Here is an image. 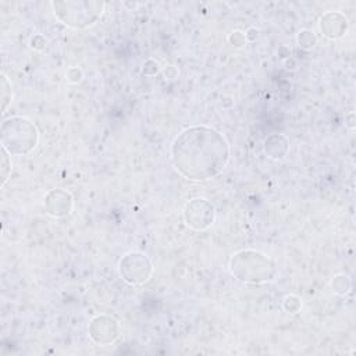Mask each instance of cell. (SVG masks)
<instances>
[{"mask_svg":"<svg viewBox=\"0 0 356 356\" xmlns=\"http://www.w3.org/2000/svg\"><path fill=\"white\" fill-rule=\"evenodd\" d=\"M171 160L174 168L186 179L206 181L225 168L229 160V145L214 128L189 127L172 142Z\"/></svg>","mask_w":356,"mask_h":356,"instance_id":"cell-1","label":"cell"},{"mask_svg":"<svg viewBox=\"0 0 356 356\" xmlns=\"http://www.w3.org/2000/svg\"><path fill=\"white\" fill-rule=\"evenodd\" d=\"M229 270L236 280L249 284L268 282L277 275L273 260L256 250H241L235 253L231 259Z\"/></svg>","mask_w":356,"mask_h":356,"instance_id":"cell-2","label":"cell"},{"mask_svg":"<svg viewBox=\"0 0 356 356\" xmlns=\"http://www.w3.org/2000/svg\"><path fill=\"white\" fill-rule=\"evenodd\" d=\"M39 139L36 127L26 118L13 117L1 124V147L10 154H28Z\"/></svg>","mask_w":356,"mask_h":356,"instance_id":"cell-3","label":"cell"},{"mask_svg":"<svg viewBox=\"0 0 356 356\" xmlns=\"http://www.w3.org/2000/svg\"><path fill=\"white\" fill-rule=\"evenodd\" d=\"M54 15L67 26L83 29L93 25L104 13V1H53Z\"/></svg>","mask_w":356,"mask_h":356,"instance_id":"cell-4","label":"cell"},{"mask_svg":"<svg viewBox=\"0 0 356 356\" xmlns=\"http://www.w3.org/2000/svg\"><path fill=\"white\" fill-rule=\"evenodd\" d=\"M118 271L124 281L131 285H139L149 281L153 273V266L146 254L131 252L121 259Z\"/></svg>","mask_w":356,"mask_h":356,"instance_id":"cell-5","label":"cell"},{"mask_svg":"<svg viewBox=\"0 0 356 356\" xmlns=\"http://www.w3.org/2000/svg\"><path fill=\"white\" fill-rule=\"evenodd\" d=\"M184 218L188 227L203 231L214 221V206L204 197L192 199L184 209Z\"/></svg>","mask_w":356,"mask_h":356,"instance_id":"cell-6","label":"cell"},{"mask_svg":"<svg viewBox=\"0 0 356 356\" xmlns=\"http://www.w3.org/2000/svg\"><path fill=\"white\" fill-rule=\"evenodd\" d=\"M89 335L95 343L99 346H106L118 338L120 325L108 316H96L89 324Z\"/></svg>","mask_w":356,"mask_h":356,"instance_id":"cell-7","label":"cell"},{"mask_svg":"<svg viewBox=\"0 0 356 356\" xmlns=\"http://www.w3.org/2000/svg\"><path fill=\"white\" fill-rule=\"evenodd\" d=\"M44 207L47 214L53 217H63L72 210V196L63 189H53L44 197Z\"/></svg>","mask_w":356,"mask_h":356,"instance_id":"cell-8","label":"cell"},{"mask_svg":"<svg viewBox=\"0 0 356 356\" xmlns=\"http://www.w3.org/2000/svg\"><path fill=\"white\" fill-rule=\"evenodd\" d=\"M348 18L339 11H328L320 18V29L324 36L330 39H338L348 31Z\"/></svg>","mask_w":356,"mask_h":356,"instance_id":"cell-9","label":"cell"},{"mask_svg":"<svg viewBox=\"0 0 356 356\" xmlns=\"http://www.w3.org/2000/svg\"><path fill=\"white\" fill-rule=\"evenodd\" d=\"M331 285H332V289H334L337 293H339V295H345V293H348L349 289H350V281H349V278H348L346 275H343V274L335 275Z\"/></svg>","mask_w":356,"mask_h":356,"instance_id":"cell-10","label":"cell"},{"mask_svg":"<svg viewBox=\"0 0 356 356\" xmlns=\"http://www.w3.org/2000/svg\"><path fill=\"white\" fill-rule=\"evenodd\" d=\"M13 99V92H11V85L7 79L6 75H1V102H3V108L1 113H6L8 104L11 103Z\"/></svg>","mask_w":356,"mask_h":356,"instance_id":"cell-11","label":"cell"},{"mask_svg":"<svg viewBox=\"0 0 356 356\" xmlns=\"http://www.w3.org/2000/svg\"><path fill=\"white\" fill-rule=\"evenodd\" d=\"M316 40H317L316 35H314L312 31H307V29L300 31L299 35H298V43H299V46L303 47V49H310V47H313V46L316 44Z\"/></svg>","mask_w":356,"mask_h":356,"instance_id":"cell-12","label":"cell"},{"mask_svg":"<svg viewBox=\"0 0 356 356\" xmlns=\"http://www.w3.org/2000/svg\"><path fill=\"white\" fill-rule=\"evenodd\" d=\"M8 154L10 153L1 147V186L6 185L8 175L11 172V161H10Z\"/></svg>","mask_w":356,"mask_h":356,"instance_id":"cell-13","label":"cell"},{"mask_svg":"<svg viewBox=\"0 0 356 356\" xmlns=\"http://www.w3.org/2000/svg\"><path fill=\"white\" fill-rule=\"evenodd\" d=\"M300 305H302V303H300V300H299L298 296L289 295V296H286V298L284 299V307H285V310L289 312V313H296V312L299 310Z\"/></svg>","mask_w":356,"mask_h":356,"instance_id":"cell-14","label":"cell"},{"mask_svg":"<svg viewBox=\"0 0 356 356\" xmlns=\"http://www.w3.org/2000/svg\"><path fill=\"white\" fill-rule=\"evenodd\" d=\"M229 42L232 43V46H236V47H242L246 42V38H245V33L239 32V31H235L231 33L229 36Z\"/></svg>","mask_w":356,"mask_h":356,"instance_id":"cell-15","label":"cell"}]
</instances>
